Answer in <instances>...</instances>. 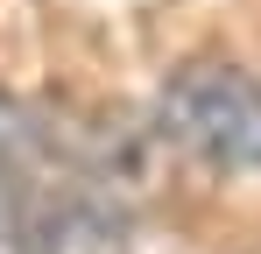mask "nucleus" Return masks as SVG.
<instances>
[{
    "label": "nucleus",
    "instance_id": "nucleus-1",
    "mask_svg": "<svg viewBox=\"0 0 261 254\" xmlns=\"http://www.w3.org/2000/svg\"><path fill=\"white\" fill-rule=\"evenodd\" d=\"M0 240L14 254H127V219L78 156L0 106Z\"/></svg>",
    "mask_w": 261,
    "mask_h": 254
},
{
    "label": "nucleus",
    "instance_id": "nucleus-2",
    "mask_svg": "<svg viewBox=\"0 0 261 254\" xmlns=\"http://www.w3.org/2000/svg\"><path fill=\"white\" fill-rule=\"evenodd\" d=\"M155 120L212 169H261V78L219 57H191L163 78Z\"/></svg>",
    "mask_w": 261,
    "mask_h": 254
}]
</instances>
